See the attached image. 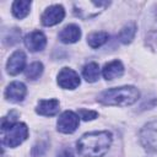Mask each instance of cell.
<instances>
[{
	"mask_svg": "<svg viewBox=\"0 0 157 157\" xmlns=\"http://www.w3.org/2000/svg\"><path fill=\"white\" fill-rule=\"evenodd\" d=\"M110 144L112 134L109 131H92L78 139L76 148L81 157H102L109 150Z\"/></svg>",
	"mask_w": 157,
	"mask_h": 157,
	"instance_id": "cell-1",
	"label": "cell"
},
{
	"mask_svg": "<svg viewBox=\"0 0 157 157\" xmlns=\"http://www.w3.org/2000/svg\"><path fill=\"white\" fill-rule=\"evenodd\" d=\"M140 97V92L134 86H121L103 91L98 96V102L104 105H130Z\"/></svg>",
	"mask_w": 157,
	"mask_h": 157,
	"instance_id": "cell-2",
	"label": "cell"
},
{
	"mask_svg": "<svg viewBox=\"0 0 157 157\" xmlns=\"http://www.w3.org/2000/svg\"><path fill=\"white\" fill-rule=\"evenodd\" d=\"M109 1H77L74 2V12L82 20L92 18L109 6Z\"/></svg>",
	"mask_w": 157,
	"mask_h": 157,
	"instance_id": "cell-3",
	"label": "cell"
},
{
	"mask_svg": "<svg viewBox=\"0 0 157 157\" xmlns=\"http://www.w3.org/2000/svg\"><path fill=\"white\" fill-rule=\"evenodd\" d=\"M2 144L7 147H16L21 145L28 136V128L25 123H15L7 130L2 131Z\"/></svg>",
	"mask_w": 157,
	"mask_h": 157,
	"instance_id": "cell-4",
	"label": "cell"
},
{
	"mask_svg": "<svg viewBox=\"0 0 157 157\" xmlns=\"http://www.w3.org/2000/svg\"><path fill=\"white\" fill-rule=\"evenodd\" d=\"M140 140L146 150L157 152V120L151 121L142 128Z\"/></svg>",
	"mask_w": 157,
	"mask_h": 157,
	"instance_id": "cell-5",
	"label": "cell"
},
{
	"mask_svg": "<svg viewBox=\"0 0 157 157\" xmlns=\"http://www.w3.org/2000/svg\"><path fill=\"white\" fill-rule=\"evenodd\" d=\"M78 123H80L78 114L71 110H66L61 113L60 117L58 118V121H56L58 131L63 134H72L78 128Z\"/></svg>",
	"mask_w": 157,
	"mask_h": 157,
	"instance_id": "cell-6",
	"label": "cell"
},
{
	"mask_svg": "<svg viewBox=\"0 0 157 157\" xmlns=\"http://www.w3.org/2000/svg\"><path fill=\"white\" fill-rule=\"evenodd\" d=\"M58 85L64 90H75L80 85V76L75 70L63 67L58 74Z\"/></svg>",
	"mask_w": 157,
	"mask_h": 157,
	"instance_id": "cell-7",
	"label": "cell"
},
{
	"mask_svg": "<svg viewBox=\"0 0 157 157\" xmlns=\"http://www.w3.org/2000/svg\"><path fill=\"white\" fill-rule=\"evenodd\" d=\"M65 17V10L61 5H52L44 10L40 16V21L44 26H54L63 21Z\"/></svg>",
	"mask_w": 157,
	"mask_h": 157,
	"instance_id": "cell-8",
	"label": "cell"
},
{
	"mask_svg": "<svg viewBox=\"0 0 157 157\" xmlns=\"http://www.w3.org/2000/svg\"><path fill=\"white\" fill-rule=\"evenodd\" d=\"M26 94H27V88L20 81L11 82L6 87V90H5V97H6V99L10 101V102H13V103L22 102L25 99Z\"/></svg>",
	"mask_w": 157,
	"mask_h": 157,
	"instance_id": "cell-9",
	"label": "cell"
},
{
	"mask_svg": "<svg viewBox=\"0 0 157 157\" xmlns=\"http://www.w3.org/2000/svg\"><path fill=\"white\" fill-rule=\"evenodd\" d=\"M25 45L31 52H40L47 45V37L40 31H33L25 37Z\"/></svg>",
	"mask_w": 157,
	"mask_h": 157,
	"instance_id": "cell-10",
	"label": "cell"
},
{
	"mask_svg": "<svg viewBox=\"0 0 157 157\" xmlns=\"http://www.w3.org/2000/svg\"><path fill=\"white\" fill-rule=\"evenodd\" d=\"M26 66V54L22 50H16L12 53V55L9 58L6 64V70L10 75H18L21 71H23Z\"/></svg>",
	"mask_w": 157,
	"mask_h": 157,
	"instance_id": "cell-11",
	"label": "cell"
},
{
	"mask_svg": "<svg viewBox=\"0 0 157 157\" xmlns=\"http://www.w3.org/2000/svg\"><path fill=\"white\" fill-rule=\"evenodd\" d=\"M80 37H81V29L77 25L74 23L65 26L59 33V39L65 44L75 43L80 39Z\"/></svg>",
	"mask_w": 157,
	"mask_h": 157,
	"instance_id": "cell-12",
	"label": "cell"
},
{
	"mask_svg": "<svg viewBox=\"0 0 157 157\" xmlns=\"http://www.w3.org/2000/svg\"><path fill=\"white\" fill-rule=\"evenodd\" d=\"M36 112L39 115L53 117L59 112V101L58 99H42L38 102Z\"/></svg>",
	"mask_w": 157,
	"mask_h": 157,
	"instance_id": "cell-13",
	"label": "cell"
},
{
	"mask_svg": "<svg viewBox=\"0 0 157 157\" xmlns=\"http://www.w3.org/2000/svg\"><path fill=\"white\" fill-rule=\"evenodd\" d=\"M102 74L105 80H114L124 74V66L120 60H113L104 65V67L102 69Z\"/></svg>",
	"mask_w": 157,
	"mask_h": 157,
	"instance_id": "cell-14",
	"label": "cell"
},
{
	"mask_svg": "<svg viewBox=\"0 0 157 157\" xmlns=\"http://www.w3.org/2000/svg\"><path fill=\"white\" fill-rule=\"evenodd\" d=\"M135 34H136V23L135 22H129L120 29V32L118 34V38L123 44H129V43L132 42Z\"/></svg>",
	"mask_w": 157,
	"mask_h": 157,
	"instance_id": "cell-15",
	"label": "cell"
},
{
	"mask_svg": "<svg viewBox=\"0 0 157 157\" xmlns=\"http://www.w3.org/2000/svg\"><path fill=\"white\" fill-rule=\"evenodd\" d=\"M31 1L27 0H16L12 4V13L16 18H25L29 13Z\"/></svg>",
	"mask_w": 157,
	"mask_h": 157,
	"instance_id": "cell-16",
	"label": "cell"
},
{
	"mask_svg": "<svg viewBox=\"0 0 157 157\" xmlns=\"http://www.w3.org/2000/svg\"><path fill=\"white\" fill-rule=\"evenodd\" d=\"M82 75L87 82H96L99 78V66L97 63H88L82 69Z\"/></svg>",
	"mask_w": 157,
	"mask_h": 157,
	"instance_id": "cell-17",
	"label": "cell"
},
{
	"mask_svg": "<svg viewBox=\"0 0 157 157\" xmlns=\"http://www.w3.org/2000/svg\"><path fill=\"white\" fill-rule=\"evenodd\" d=\"M109 36L107 32H93L87 37V43L91 48L96 49L102 47L107 40H108Z\"/></svg>",
	"mask_w": 157,
	"mask_h": 157,
	"instance_id": "cell-18",
	"label": "cell"
},
{
	"mask_svg": "<svg viewBox=\"0 0 157 157\" xmlns=\"http://www.w3.org/2000/svg\"><path fill=\"white\" fill-rule=\"evenodd\" d=\"M25 74H26V77L28 80H36V78H38L43 74V64L39 63V61L32 63L29 66H27Z\"/></svg>",
	"mask_w": 157,
	"mask_h": 157,
	"instance_id": "cell-19",
	"label": "cell"
},
{
	"mask_svg": "<svg viewBox=\"0 0 157 157\" xmlns=\"http://www.w3.org/2000/svg\"><path fill=\"white\" fill-rule=\"evenodd\" d=\"M20 36H21V31L18 28H11L10 32H7V34L4 36V39L2 40L7 45H13L15 43L18 42Z\"/></svg>",
	"mask_w": 157,
	"mask_h": 157,
	"instance_id": "cell-20",
	"label": "cell"
},
{
	"mask_svg": "<svg viewBox=\"0 0 157 157\" xmlns=\"http://www.w3.org/2000/svg\"><path fill=\"white\" fill-rule=\"evenodd\" d=\"M16 118H17V113L16 112H10V114L7 117H4L2 120H1V130L5 131L7 130L10 126H12L16 121Z\"/></svg>",
	"mask_w": 157,
	"mask_h": 157,
	"instance_id": "cell-21",
	"label": "cell"
},
{
	"mask_svg": "<svg viewBox=\"0 0 157 157\" xmlns=\"http://www.w3.org/2000/svg\"><path fill=\"white\" fill-rule=\"evenodd\" d=\"M48 150V144L45 141H39L32 147V156L33 157H42Z\"/></svg>",
	"mask_w": 157,
	"mask_h": 157,
	"instance_id": "cell-22",
	"label": "cell"
},
{
	"mask_svg": "<svg viewBox=\"0 0 157 157\" xmlns=\"http://www.w3.org/2000/svg\"><path fill=\"white\" fill-rule=\"evenodd\" d=\"M78 115L82 120H93L98 117V113L96 110H90V109H80L78 110Z\"/></svg>",
	"mask_w": 157,
	"mask_h": 157,
	"instance_id": "cell-23",
	"label": "cell"
},
{
	"mask_svg": "<svg viewBox=\"0 0 157 157\" xmlns=\"http://www.w3.org/2000/svg\"><path fill=\"white\" fill-rule=\"evenodd\" d=\"M56 157H74V153H72V151L70 150V148H63L59 153H58V156Z\"/></svg>",
	"mask_w": 157,
	"mask_h": 157,
	"instance_id": "cell-24",
	"label": "cell"
}]
</instances>
